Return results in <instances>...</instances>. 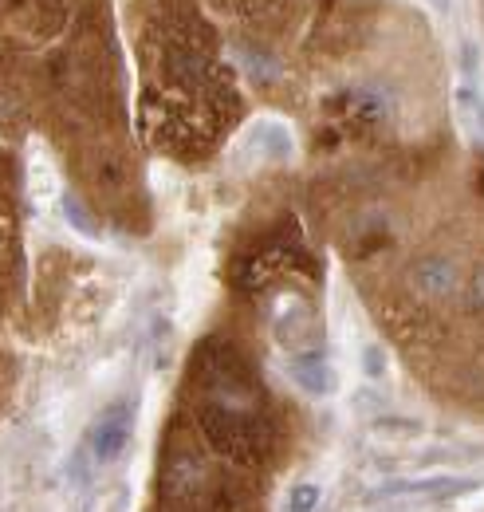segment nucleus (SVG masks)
<instances>
[{
  "mask_svg": "<svg viewBox=\"0 0 484 512\" xmlns=\"http://www.w3.org/2000/svg\"><path fill=\"white\" fill-rule=\"evenodd\" d=\"M201 430L209 446L252 461L268 449V418L260 402V386L244 375L233 355H217L201 363Z\"/></svg>",
  "mask_w": 484,
  "mask_h": 512,
  "instance_id": "nucleus-1",
  "label": "nucleus"
},
{
  "mask_svg": "<svg viewBox=\"0 0 484 512\" xmlns=\"http://www.w3.org/2000/svg\"><path fill=\"white\" fill-rule=\"evenodd\" d=\"M130 434H134V402H115L107 406L83 434V446L71 461V473L75 477H91L99 469H111L115 461H122V453L130 446Z\"/></svg>",
  "mask_w": 484,
  "mask_h": 512,
  "instance_id": "nucleus-2",
  "label": "nucleus"
},
{
  "mask_svg": "<svg viewBox=\"0 0 484 512\" xmlns=\"http://www.w3.org/2000/svg\"><path fill=\"white\" fill-rule=\"evenodd\" d=\"M477 485L481 481L465 477V473H425V477L386 481V485L370 489L366 501H382V505H390V501H398V505H406V501H449V497H461V493H469Z\"/></svg>",
  "mask_w": 484,
  "mask_h": 512,
  "instance_id": "nucleus-3",
  "label": "nucleus"
},
{
  "mask_svg": "<svg viewBox=\"0 0 484 512\" xmlns=\"http://www.w3.org/2000/svg\"><path fill=\"white\" fill-rule=\"evenodd\" d=\"M272 335L288 355L319 351V320H315L311 304L300 296H280V304L272 312Z\"/></svg>",
  "mask_w": 484,
  "mask_h": 512,
  "instance_id": "nucleus-4",
  "label": "nucleus"
},
{
  "mask_svg": "<svg viewBox=\"0 0 484 512\" xmlns=\"http://www.w3.org/2000/svg\"><path fill=\"white\" fill-rule=\"evenodd\" d=\"M410 284L425 300H445V296H453L461 288V272H457V264L449 256H422L414 264V272H410Z\"/></svg>",
  "mask_w": 484,
  "mask_h": 512,
  "instance_id": "nucleus-5",
  "label": "nucleus"
},
{
  "mask_svg": "<svg viewBox=\"0 0 484 512\" xmlns=\"http://www.w3.org/2000/svg\"><path fill=\"white\" fill-rule=\"evenodd\" d=\"M288 375H292V383L300 386L303 394H311V398H327V394L335 390V371L327 367L323 347H319V351L292 355V359H288Z\"/></svg>",
  "mask_w": 484,
  "mask_h": 512,
  "instance_id": "nucleus-6",
  "label": "nucleus"
},
{
  "mask_svg": "<svg viewBox=\"0 0 484 512\" xmlns=\"http://www.w3.org/2000/svg\"><path fill=\"white\" fill-rule=\"evenodd\" d=\"M244 154L248 158H288L292 154V130L284 123H252L248 138H244Z\"/></svg>",
  "mask_w": 484,
  "mask_h": 512,
  "instance_id": "nucleus-7",
  "label": "nucleus"
},
{
  "mask_svg": "<svg viewBox=\"0 0 484 512\" xmlns=\"http://www.w3.org/2000/svg\"><path fill=\"white\" fill-rule=\"evenodd\" d=\"M457 111H461L465 130L484 142V91L477 83H461V87H457Z\"/></svg>",
  "mask_w": 484,
  "mask_h": 512,
  "instance_id": "nucleus-8",
  "label": "nucleus"
},
{
  "mask_svg": "<svg viewBox=\"0 0 484 512\" xmlns=\"http://www.w3.org/2000/svg\"><path fill=\"white\" fill-rule=\"evenodd\" d=\"M370 434L374 438H422L425 434V426L418 422V418H370Z\"/></svg>",
  "mask_w": 484,
  "mask_h": 512,
  "instance_id": "nucleus-9",
  "label": "nucleus"
},
{
  "mask_svg": "<svg viewBox=\"0 0 484 512\" xmlns=\"http://www.w3.org/2000/svg\"><path fill=\"white\" fill-rule=\"evenodd\" d=\"M323 505V485H315V481H300V485H292V493H288V512H319Z\"/></svg>",
  "mask_w": 484,
  "mask_h": 512,
  "instance_id": "nucleus-10",
  "label": "nucleus"
},
{
  "mask_svg": "<svg viewBox=\"0 0 484 512\" xmlns=\"http://www.w3.org/2000/svg\"><path fill=\"white\" fill-rule=\"evenodd\" d=\"M60 209H63V217H67V221H71V225H75V229H79L83 237H95V233H99V225H95V221L87 217V209L79 205V197L63 193V197H60Z\"/></svg>",
  "mask_w": 484,
  "mask_h": 512,
  "instance_id": "nucleus-11",
  "label": "nucleus"
},
{
  "mask_svg": "<svg viewBox=\"0 0 484 512\" xmlns=\"http://www.w3.org/2000/svg\"><path fill=\"white\" fill-rule=\"evenodd\" d=\"M363 371H366V379H382V375H386V355H382L378 347H366L363 351Z\"/></svg>",
  "mask_w": 484,
  "mask_h": 512,
  "instance_id": "nucleus-12",
  "label": "nucleus"
},
{
  "mask_svg": "<svg viewBox=\"0 0 484 512\" xmlns=\"http://www.w3.org/2000/svg\"><path fill=\"white\" fill-rule=\"evenodd\" d=\"M469 304H473L477 312H484V264L473 272V280H469Z\"/></svg>",
  "mask_w": 484,
  "mask_h": 512,
  "instance_id": "nucleus-13",
  "label": "nucleus"
},
{
  "mask_svg": "<svg viewBox=\"0 0 484 512\" xmlns=\"http://www.w3.org/2000/svg\"><path fill=\"white\" fill-rule=\"evenodd\" d=\"M111 512H122V505H115V509H111Z\"/></svg>",
  "mask_w": 484,
  "mask_h": 512,
  "instance_id": "nucleus-14",
  "label": "nucleus"
}]
</instances>
